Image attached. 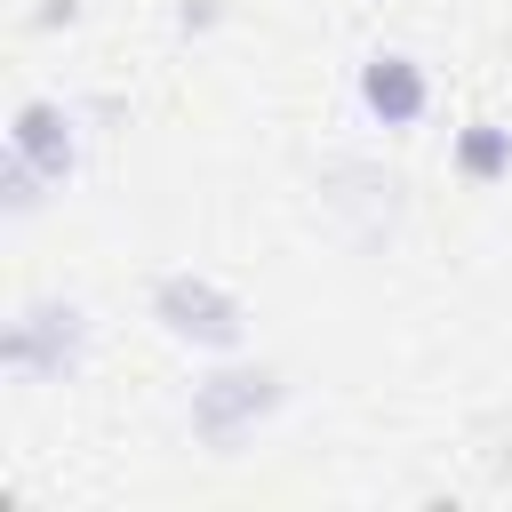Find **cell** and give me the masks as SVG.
<instances>
[{
    "label": "cell",
    "mask_w": 512,
    "mask_h": 512,
    "mask_svg": "<svg viewBox=\"0 0 512 512\" xmlns=\"http://www.w3.org/2000/svg\"><path fill=\"white\" fill-rule=\"evenodd\" d=\"M280 408H288L280 368H264V360H224V368H208V376L192 384L184 424H192V440H200V448L232 456V448H248Z\"/></svg>",
    "instance_id": "cell-1"
},
{
    "label": "cell",
    "mask_w": 512,
    "mask_h": 512,
    "mask_svg": "<svg viewBox=\"0 0 512 512\" xmlns=\"http://www.w3.org/2000/svg\"><path fill=\"white\" fill-rule=\"evenodd\" d=\"M144 312L184 352H240L248 344V304L232 288H216L208 272H160L152 296H144Z\"/></svg>",
    "instance_id": "cell-2"
},
{
    "label": "cell",
    "mask_w": 512,
    "mask_h": 512,
    "mask_svg": "<svg viewBox=\"0 0 512 512\" xmlns=\"http://www.w3.org/2000/svg\"><path fill=\"white\" fill-rule=\"evenodd\" d=\"M88 344H96V328H88V312H80L72 296H32V304L8 320L0 360H8L24 384H72V376L88 368Z\"/></svg>",
    "instance_id": "cell-3"
},
{
    "label": "cell",
    "mask_w": 512,
    "mask_h": 512,
    "mask_svg": "<svg viewBox=\"0 0 512 512\" xmlns=\"http://www.w3.org/2000/svg\"><path fill=\"white\" fill-rule=\"evenodd\" d=\"M80 144H88V128H80V112H72L64 96H24L16 120H8V152H16L48 192H64V184L80 176Z\"/></svg>",
    "instance_id": "cell-4"
},
{
    "label": "cell",
    "mask_w": 512,
    "mask_h": 512,
    "mask_svg": "<svg viewBox=\"0 0 512 512\" xmlns=\"http://www.w3.org/2000/svg\"><path fill=\"white\" fill-rule=\"evenodd\" d=\"M352 104H360L368 128H416L432 112V72L408 48H368L360 72H352Z\"/></svg>",
    "instance_id": "cell-5"
},
{
    "label": "cell",
    "mask_w": 512,
    "mask_h": 512,
    "mask_svg": "<svg viewBox=\"0 0 512 512\" xmlns=\"http://www.w3.org/2000/svg\"><path fill=\"white\" fill-rule=\"evenodd\" d=\"M448 160H456L464 184H504V176H512V128H504V120H464Z\"/></svg>",
    "instance_id": "cell-6"
}]
</instances>
